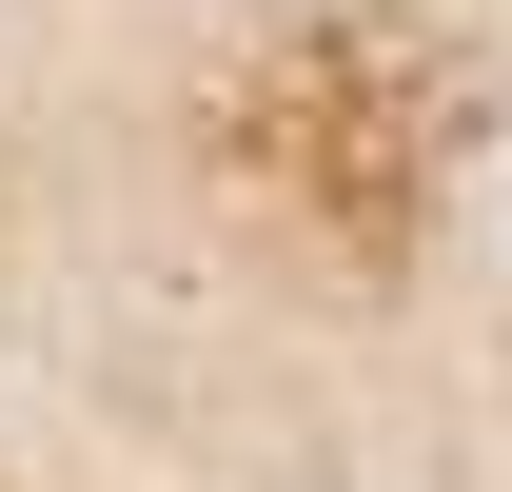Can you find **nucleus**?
<instances>
[{
  "instance_id": "f257e3e1",
  "label": "nucleus",
  "mask_w": 512,
  "mask_h": 492,
  "mask_svg": "<svg viewBox=\"0 0 512 492\" xmlns=\"http://www.w3.org/2000/svg\"><path fill=\"white\" fill-rule=\"evenodd\" d=\"M276 79H375V20H316V40H276ZM296 178L335 197V217H375V197H414V138H375V119H335Z\"/></svg>"
}]
</instances>
